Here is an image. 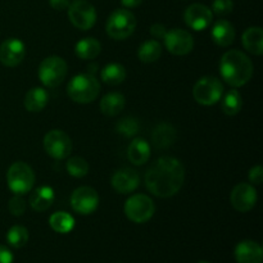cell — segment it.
Segmentation results:
<instances>
[{
  "mask_svg": "<svg viewBox=\"0 0 263 263\" xmlns=\"http://www.w3.org/2000/svg\"><path fill=\"white\" fill-rule=\"evenodd\" d=\"M49 102V94L44 87H32L26 94L23 104L25 108L31 113L41 112Z\"/></svg>",
  "mask_w": 263,
  "mask_h": 263,
  "instance_id": "obj_23",
  "label": "cell"
},
{
  "mask_svg": "<svg viewBox=\"0 0 263 263\" xmlns=\"http://www.w3.org/2000/svg\"><path fill=\"white\" fill-rule=\"evenodd\" d=\"M156 212V205L151 197L145 194H134L126 200L125 215L135 223H145Z\"/></svg>",
  "mask_w": 263,
  "mask_h": 263,
  "instance_id": "obj_7",
  "label": "cell"
},
{
  "mask_svg": "<svg viewBox=\"0 0 263 263\" xmlns=\"http://www.w3.org/2000/svg\"><path fill=\"white\" fill-rule=\"evenodd\" d=\"M248 179L252 185H261L263 181V167L262 166L252 167V168L249 170Z\"/></svg>",
  "mask_w": 263,
  "mask_h": 263,
  "instance_id": "obj_35",
  "label": "cell"
},
{
  "mask_svg": "<svg viewBox=\"0 0 263 263\" xmlns=\"http://www.w3.org/2000/svg\"><path fill=\"white\" fill-rule=\"evenodd\" d=\"M235 259L238 263H262L263 249L253 240H243L235 247Z\"/></svg>",
  "mask_w": 263,
  "mask_h": 263,
  "instance_id": "obj_17",
  "label": "cell"
},
{
  "mask_svg": "<svg viewBox=\"0 0 263 263\" xmlns=\"http://www.w3.org/2000/svg\"><path fill=\"white\" fill-rule=\"evenodd\" d=\"M127 157L135 166H143L151 158V145L143 138H135L127 149Z\"/></svg>",
  "mask_w": 263,
  "mask_h": 263,
  "instance_id": "obj_20",
  "label": "cell"
},
{
  "mask_svg": "<svg viewBox=\"0 0 263 263\" xmlns=\"http://www.w3.org/2000/svg\"><path fill=\"white\" fill-rule=\"evenodd\" d=\"M211 36L218 46L228 48L235 40V28H234L233 23H230L229 21L220 20L213 25L212 30H211Z\"/></svg>",
  "mask_w": 263,
  "mask_h": 263,
  "instance_id": "obj_18",
  "label": "cell"
},
{
  "mask_svg": "<svg viewBox=\"0 0 263 263\" xmlns=\"http://www.w3.org/2000/svg\"><path fill=\"white\" fill-rule=\"evenodd\" d=\"M68 72L66 61L58 55H51L44 59L39 66V79L46 87H57L64 81Z\"/></svg>",
  "mask_w": 263,
  "mask_h": 263,
  "instance_id": "obj_6",
  "label": "cell"
},
{
  "mask_svg": "<svg viewBox=\"0 0 263 263\" xmlns=\"http://www.w3.org/2000/svg\"><path fill=\"white\" fill-rule=\"evenodd\" d=\"M257 200H258V195H257L254 185L241 182L231 190L230 203L234 210H236L238 212L246 213L252 211L256 207Z\"/></svg>",
  "mask_w": 263,
  "mask_h": 263,
  "instance_id": "obj_12",
  "label": "cell"
},
{
  "mask_svg": "<svg viewBox=\"0 0 263 263\" xmlns=\"http://www.w3.org/2000/svg\"><path fill=\"white\" fill-rule=\"evenodd\" d=\"M241 44L248 53L262 55L263 53V30L258 26L249 27L241 36Z\"/></svg>",
  "mask_w": 263,
  "mask_h": 263,
  "instance_id": "obj_22",
  "label": "cell"
},
{
  "mask_svg": "<svg viewBox=\"0 0 263 263\" xmlns=\"http://www.w3.org/2000/svg\"><path fill=\"white\" fill-rule=\"evenodd\" d=\"M184 181L185 167L175 157H161L145 172L146 189L158 198H170L177 194Z\"/></svg>",
  "mask_w": 263,
  "mask_h": 263,
  "instance_id": "obj_1",
  "label": "cell"
},
{
  "mask_svg": "<svg viewBox=\"0 0 263 263\" xmlns=\"http://www.w3.org/2000/svg\"><path fill=\"white\" fill-rule=\"evenodd\" d=\"M136 28V18L128 9H117L109 15L105 25L108 36L113 40H125L130 37Z\"/></svg>",
  "mask_w": 263,
  "mask_h": 263,
  "instance_id": "obj_5",
  "label": "cell"
},
{
  "mask_svg": "<svg viewBox=\"0 0 263 263\" xmlns=\"http://www.w3.org/2000/svg\"><path fill=\"white\" fill-rule=\"evenodd\" d=\"M0 263H13V253L5 246H0Z\"/></svg>",
  "mask_w": 263,
  "mask_h": 263,
  "instance_id": "obj_37",
  "label": "cell"
},
{
  "mask_svg": "<svg viewBox=\"0 0 263 263\" xmlns=\"http://www.w3.org/2000/svg\"><path fill=\"white\" fill-rule=\"evenodd\" d=\"M26 57V46L20 39L9 37L0 45V62L5 67H17Z\"/></svg>",
  "mask_w": 263,
  "mask_h": 263,
  "instance_id": "obj_14",
  "label": "cell"
},
{
  "mask_svg": "<svg viewBox=\"0 0 263 263\" xmlns=\"http://www.w3.org/2000/svg\"><path fill=\"white\" fill-rule=\"evenodd\" d=\"M68 17L72 25L82 31L90 30L97 22V10L85 0H76L68 7Z\"/></svg>",
  "mask_w": 263,
  "mask_h": 263,
  "instance_id": "obj_10",
  "label": "cell"
},
{
  "mask_svg": "<svg viewBox=\"0 0 263 263\" xmlns=\"http://www.w3.org/2000/svg\"><path fill=\"white\" fill-rule=\"evenodd\" d=\"M212 10L203 4H192L184 13L185 23L194 31H203L212 23Z\"/></svg>",
  "mask_w": 263,
  "mask_h": 263,
  "instance_id": "obj_15",
  "label": "cell"
},
{
  "mask_svg": "<svg viewBox=\"0 0 263 263\" xmlns=\"http://www.w3.org/2000/svg\"><path fill=\"white\" fill-rule=\"evenodd\" d=\"M55 194L50 186H39L30 195V205L36 212H45L53 205Z\"/></svg>",
  "mask_w": 263,
  "mask_h": 263,
  "instance_id": "obj_21",
  "label": "cell"
},
{
  "mask_svg": "<svg viewBox=\"0 0 263 263\" xmlns=\"http://www.w3.org/2000/svg\"><path fill=\"white\" fill-rule=\"evenodd\" d=\"M112 186L120 194H130V193L135 192L140 185V176L138 172L128 167H123V168L117 170L113 174Z\"/></svg>",
  "mask_w": 263,
  "mask_h": 263,
  "instance_id": "obj_16",
  "label": "cell"
},
{
  "mask_svg": "<svg viewBox=\"0 0 263 263\" xmlns=\"http://www.w3.org/2000/svg\"><path fill=\"white\" fill-rule=\"evenodd\" d=\"M141 2H143V0H121L123 7L126 8H136L138 5L141 4Z\"/></svg>",
  "mask_w": 263,
  "mask_h": 263,
  "instance_id": "obj_39",
  "label": "cell"
},
{
  "mask_svg": "<svg viewBox=\"0 0 263 263\" xmlns=\"http://www.w3.org/2000/svg\"><path fill=\"white\" fill-rule=\"evenodd\" d=\"M198 263H210V262H207V261H200V262H198Z\"/></svg>",
  "mask_w": 263,
  "mask_h": 263,
  "instance_id": "obj_40",
  "label": "cell"
},
{
  "mask_svg": "<svg viewBox=\"0 0 263 263\" xmlns=\"http://www.w3.org/2000/svg\"><path fill=\"white\" fill-rule=\"evenodd\" d=\"M222 112L228 116H236L243 108V98L236 89H231L223 95L221 103Z\"/></svg>",
  "mask_w": 263,
  "mask_h": 263,
  "instance_id": "obj_29",
  "label": "cell"
},
{
  "mask_svg": "<svg viewBox=\"0 0 263 263\" xmlns=\"http://www.w3.org/2000/svg\"><path fill=\"white\" fill-rule=\"evenodd\" d=\"M44 149L54 159H66L72 152V140L64 131L51 130L44 136Z\"/></svg>",
  "mask_w": 263,
  "mask_h": 263,
  "instance_id": "obj_11",
  "label": "cell"
},
{
  "mask_svg": "<svg viewBox=\"0 0 263 263\" xmlns=\"http://www.w3.org/2000/svg\"><path fill=\"white\" fill-rule=\"evenodd\" d=\"M234 9L233 0H215L212 4V10L218 17H225L230 14Z\"/></svg>",
  "mask_w": 263,
  "mask_h": 263,
  "instance_id": "obj_33",
  "label": "cell"
},
{
  "mask_svg": "<svg viewBox=\"0 0 263 263\" xmlns=\"http://www.w3.org/2000/svg\"><path fill=\"white\" fill-rule=\"evenodd\" d=\"M26 207H27V205H26V200L23 199L21 195H14V197L9 200V204H8L9 212L12 213L13 216H17V217H20V216H22L23 213L26 212Z\"/></svg>",
  "mask_w": 263,
  "mask_h": 263,
  "instance_id": "obj_34",
  "label": "cell"
},
{
  "mask_svg": "<svg viewBox=\"0 0 263 263\" xmlns=\"http://www.w3.org/2000/svg\"><path fill=\"white\" fill-rule=\"evenodd\" d=\"M7 241L10 247H13V248H22V247H25L28 241V230L25 226H12L7 233Z\"/></svg>",
  "mask_w": 263,
  "mask_h": 263,
  "instance_id": "obj_30",
  "label": "cell"
},
{
  "mask_svg": "<svg viewBox=\"0 0 263 263\" xmlns=\"http://www.w3.org/2000/svg\"><path fill=\"white\" fill-rule=\"evenodd\" d=\"M71 207L79 215H91L99 207V194L91 186L77 187L71 194Z\"/></svg>",
  "mask_w": 263,
  "mask_h": 263,
  "instance_id": "obj_9",
  "label": "cell"
},
{
  "mask_svg": "<svg viewBox=\"0 0 263 263\" xmlns=\"http://www.w3.org/2000/svg\"><path fill=\"white\" fill-rule=\"evenodd\" d=\"M7 184L15 195H25L35 185V172L25 162H14L7 172Z\"/></svg>",
  "mask_w": 263,
  "mask_h": 263,
  "instance_id": "obj_4",
  "label": "cell"
},
{
  "mask_svg": "<svg viewBox=\"0 0 263 263\" xmlns=\"http://www.w3.org/2000/svg\"><path fill=\"white\" fill-rule=\"evenodd\" d=\"M162 55V45L158 40H146L139 46L138 58L144 63H153Z\"/></svg>",
  "mask_w": 263,
  "mask_h": 263,
  "instance_id": "obj_27",
  "label": "cell"
},
{
  "mask_svg": "<svg viewBox=\"0 0 263 263\" xmlns=\"http://www.w3.org/2000/svg\"><path fill=\"white\" fill-rule=\"evenodd\" d=\"M125 105L126 99L121 92H109L100 100V110L103 115L109 116V117L120 115Z\"/></svg>",
  "mask_w": 263,
  "mask_h": 263,
  "instance_id": "obj_24",
  "label": "cell"
},
{
  "mask_svg": "<svg viewBox=\"0 0 263 263\" xmlns=\"http://www.w3.org/2000/svg\"><path fill=\"white\" fill-rule=\"evenodd\" d=\"M74 223H76L74 218L69 213L63 212V211L53 213L49 218V225L58 234L71 233L74 228Z\"/></svg>",
  "mask_w": 263,
  "mask_h": 263,
  "instance_id": "obj_28",
  "label": "cell"
},
{
  "mask_svg": "<svg viewBox=\"0 0 263 263\" xmlns=\"http://www.w3.org/2000/svg\"><path fill=\"white\" fill-rule=\"evenodd\" d=\"M253 69L251 58L240 50H229L221 57V77L231 87H240L248 84L253 76Z\"/></svg>",
  "mask_w": 263,
  "mask_h": 263,
  "instance_id": "obj_2",
  "label": "cell"
},
{
  "mask_svg": "<svg viewBox=\"0 0 263 263\" xmlns=\"http://www.w3.org/2000/svg\"><path fill=\"white\" fill-rule=\"evenodd\" d=\"M49 3H50L51 8L55 10L68 9L69 4H71V2H69V0H49Z\"/></svg>",
  "mask_w": 263,
  "mask_h": 263,
  "instance_id": "obj_38",
  "label": "cell"
},
{
  "mask_svg": "<svg viewBox=\"0 0 263 263\" xmlns=\"http://www.w3.org/2000/svg\"><path fill=\"white\" fill-rule=\"evenodd\" d=\"M163 41L167 50L174 55H186L194 48V39L192 33L181 28H172L167 31Z\"/></svg>",
  "mask_w": 263,
  "mask_h": 263,
  "instance_id": "obj_13",
  "label": "cell"
},
{
  "mask_svg": "<svg viewBox=\"0 0 263 263\" xmlns=\"http://www.w3.org/2000/svg\"><path fill=\"white\" fill-rule=\"evenodd\" d=\"M66 168L71 176L77 177V179L86 176L89 174V163L81 157L68 158V161L66 162Z\"/></svg>",
  "mask_w": 263,
  "mask_h": 263,
  "instance_id": "obj_32",
  "label": "cell"
},
{
  "mask_svg": "<svg viewBox=\"0 0 263 263\" xmlns=\"http://www.w3.org/2000/svg\"><path fill=\"white\" fill-rule=\"evenodd\" d=\"M126 76H127L126 68L120 63H109L100 71V79L104 84L110 86L122 84L126 80Z\"/></svg>",
  "mask_w": 263,
  "mask_h": 263,
  "instance_id": "obj_26",
  "label": "cell"
},
{
  "mask_svg": "<svg viewBox=\"0 0 263 263\" xmlns=\"http://www.w3.org/2000/svg\"><path fill=\"white\" fill-rule=\"evenodd\" d=\"M140 130V123L135 117H123L116 123V131L125 138H133Z\"/></svg>",
  "mask_w": 263,
  "mask_h": 263,
  "instance_id": "obj_31",
  "label": "cell"
},
{
  "mask_svg": "<svg viewBox=\"0 0 263 263\" xmlns=\"http://www.w3.org/2000/svg\"><path fill=\"white\" fill-rule=\"evenodd\" d=\"M102 51V44L94 37H84L74 45V53L80 59L90 61L97 58Z\"/></svg>",
  "mask_w": 263,
  "mask_h": 263,
  "instance_id": "obj_25",
  "label": "cell"
},
{
  "mask_svg": "<svg viewBox=\"0 0 263 263\" xmlns=\"http://www.w3.org/2000/svg\"><path fill=\"white\" fill-rule=\"evenodd\" d=\"M166 33H167L166 27H164L163 25H161V23H154V25L151 27V35L153 36L156 40H158V39H163L164 36H166Z\"/></svg>",
  "mask_w": 263,
  "mask_h": 263,
  "instance_id": "obj_36",
  "label": "cell"
},
{
  "mask_svg": "<svg viewBox=\"0 0 263 263\" xmlns=\"http://www.w3.org/2000/svg\"><path fill=\"white\" fill-rule=\"evenodd\" d=\"M223 95V85L217 77L204 76L197 81L193 89L195 102L202 105H213L221 100Z\"/></svg>",
  "mask_w": 263,
  "mask_h": 263,
  "instance_id": "obj_8",
  "label": "cell"
},
{
  "mask_svg": "<svg viewBox=\"0 0 263 263\" xmlns=\"http://www.w3.org/2000/svg\"><path fill=\"white\" fill-rule=\"evenodd\" d=\"M100 92V84L91 73H80L71 79L67 86V94L73 102L87 104L94 102Z\"/></svg>",
  "mask_w": 263,
  "mask_h": 263,
  "instance_id": "obj_3",
  "label": "cell"
},
{
  "mask_svg": "<svg viewBox=\"0 0 263 263\" xmlns=\"http://www.w3.org/2000/svg\"><path fill=\"white\" fill-rule=\"evenodd\" d=\"M176 140V130L172 125L162 122L154 127L152 133V144L157 149H167Z\"/></svg>",
  "mask_w": 263,
  "mask_h": 263,
  "instance_id": "obj_19",
  "label": "cell"
}]
</instances>
